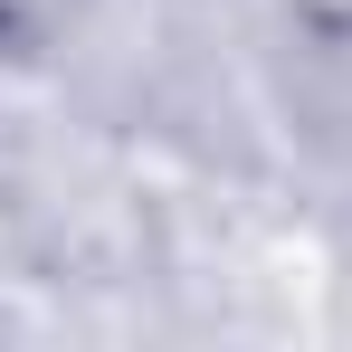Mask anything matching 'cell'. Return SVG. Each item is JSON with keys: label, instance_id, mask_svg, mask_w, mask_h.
Returning a JSON list of instances; mask_svg holds the SVG:
<instances>
[{"label": "cell", "instance_id": "1", "mask_svg": "<svg viewBox=\"0 0 352 352\" xmlns=\"http://www.w3.org/2000/svg\"><path fill=\"white\" fill-rule=\"evenodd\" d=\"M333 10H352V0H333Z\"/></svg>", "mask_w": 352, "mask_h": 352}]
</instances>
